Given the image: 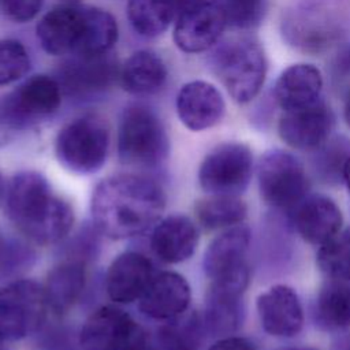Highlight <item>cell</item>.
Returning a JSON list of instances; mask_svg holds the SVG:
<instances>
[{
	"instance_id": "cell-5",
	"label": "cell",
	"mask_w": 350,
	"mask_h": 350,
	"mask_svg": "<svg viewBox=\"0 0 350 350\" xmlns=\"http://www.w3.org/2000/svg\"><path fill=\"white\" fill-rule=\"evenodd\" d=\"M122 164L139 170L159 168L170 153V138L159 113L149 105H127L119 119L116 138Z\"/></svg>"
},
{
	"instance_id": "cell-33",
	"label": "cell",
	"mask_w": 350,
	"mask_h": 350,
	"mask_svg": "<svg viewBox=\"0 0 350 350\" xmlns=\"http://www.w3.org/2000/svg\"><path fill=\"white\" fill-rule=\"evenodd\" d=\"M30 70L26 46L14 38L0 40V88L21 81Z\"/></svg>"
},
{
	"instance_id": "cell-24",
	"label": "cell",
	"mask_w": 350,
	"mask_h": 350,
	"mask_svg": "<svg viewBox=\"0 0 350 350\" xmlns=\"http://www.w3.org/2000/svg\"><path fill=\"white\" fill-rule=\"evenodd\" d=\"M323 89V77L317 67L297 63L287 67L278 78L273 89L275 100L286 111L306 108L317 103Z\"/></svg>"
},
{
	"instance_id": "cell-23",
	"label": "cell",
	"mask_w": 350,
	"mask_h": 350,
	"mask_svg": "<svg viewBox=\"0 0 350 350\" xmlns=\"http://www.w3.org/2000/svg\"><path fill=\"white\" fill-rule=\"evenodd\" d=\"M138 324L118 306L105 305L96 309L79 332L83 350H119Z\"/></svg>"
},
{
	"instance_id": "cell-34",
	"label": "cell",
	"mask_w": 350,
	"mask_h": 350,
	"mask_svg": "<svg viewBox=\"0 0 350 350\" xmlns=\"http://www.w3.org/2000/svg\"><path fill=\"white\" fill-rule=\"evenodd\" d=\"M227 26L250 29L257 26L267 11V0H219Z\"/></svg>"
},
{
	"instance_id": "cell-9",
	"label": "cell",
	"mask_w": 350,
	"mask_h": 350,
	"mask_svg": "<svg viewBox=\"0 0 350 350\" xmlns=\"http://www.w3.org/2000/svg\"><path fill=\"white\" fill-rule=\"evenodd\" d=\"M44 286L15 279L0 287V342H15L37 331L48 312Z\"/></svg>"
},
{
	"instance_id": "cell-43",
	"label": "cell",
	"mask_w": 350,
	"mask_h": 350,
	"mask_svg": "<svg viewBox=\"0 0 350 350\" xmlns=\"http://www.w3.org/2000/svg\"><path fill=\"white\" fill-rule=\"evenodd\" d=\"M0 350H3V349H1V346H0Z\"/></svg>"
},
{
	"instance_id": "cell-7",
	"label": "cell",
	"mask_w": 350,
	"mask_h": 350,
	"mask_svg": "<svg viewBox=\"0 0 350 350\" xmlns=\"http://www.w3.org/2000/svg\"><path fill=\"white\" fill-rule=\"evenodd\" d=\"M212 68L232 100L246 104L264 85L267 59L257 41L242 37L216 48L212 55Z\"/></svg>"
},
{
	"instance_id": "cell-1",
	"label": "cell",
	"mask_w": 350,
	"mask_h": 350,
	"mask_svg": "<svg viewBox=\"0 0 350 350\" xmlns=\"http://www.w3.org/2000/svg\"><path fill=\"white\" fill-rule=\"evenodd\" d=\"M165 201L163 187L145 175H111L93 190L92 223L100 234L111 239L133 238L161 219Z\"/></svg>"
},
{
	"instance_id": "cell-4",
	"label": "cell",
	"mask_w": 350,
	"mask_h": 350,
	"mask_svg": "<svg viewBox=\"0 0 350 350\" xmlns=\"http://www.w3.org/2000/svg\"><path fill=\"white\" fill-rule=\"evenodd\" d=\"M284 38L305 52H321L350 29V0H301L283 15Z\"/></svg>"
},
{
	"instance_id": "cell-36",
	"label": "cell",
	"mask_w": 350,
	"mask_h": 350,
	"mask_svg": "<svg viewBox=\"0 0 350 350\" xmlns=\"http://www.w3.org/2000/svg\"><path fill=\"white\" fill-rule=\"evenodd\" d=\"M208 350H256V346L247 338L228 335L219 338Z\"/></svg>"
},
{
	"instance_id": "cell-2",
	"label": "cell",
	"mask_w": 350,
	"mask_h": 350,
	"mask_svg": "<svg viewBox=\"0 0 350 350\" xmlns=\"http://www.w3.org/2000/svg\"><path fill=\"white\" fill-rule=\"evenodd\" d=\"M5 213L15 228L30 242L52 245L68 235L74 209L37 171L15 174L5 189Z\"/></svg>"
},
{
	"instance_id": "cell-20",
	"label": "cell",
	"mask_w": 350,
	"mask_h": 350,
	"mask_svg": "<svg viewBox=\"0 0 350 350\" xmlns=\"http://www.w3.org/2000/svg\"><path fill=\"white\" fill-rule=\"evenodd\" d=\"M154 276L152 261L139 252H123L109 265L105 288L111 301L131 304L138 301Z\"/></svg>"
},
{
	"instance_id": "cell-42",
	"label": "cell",
	"mask_w": 350,
	"mask_h": 350,
	"mask_svg": "<svg viewBox=\"0 0 350 350\" xmlns=\"http://www.w3.org/2000/svg\"><path fill=\"white\" fill-rule=\"evenodd\" d=\"M153 350H159V349H153Z\"/></svg>"
},
{
	"instance_id": "cell-6",
	"label": "cell",
	"mask_w": 350,
	"mask_h": 350,
	"mask_svg": "<svg viewBox=\"0 0 350 350\" xmlns=\"http://www.w3.org/2000/svg\"><path fill=\"white\" fill-rule=\"evenodd\" d=\"M111 134L107 120L88 113L64 124L55 138V156L67 171L92 175L100 171L109 153Z\"/></svg>"
},
{
	"instance_id": "cell-30",
	"label": "cell",
	"mask_w": 350,
	"mask_h": 350,
	"mask_svg": "<svg viewBox=\"0 0 350 350\" xmlns=\"http://www.w3.org/2000/svg\"><path fill=\"white\" fill-rule=\"evenodd\" d=\"M204 331L202 317L198 313H185L174 320L165 321L157 331L154 349L197 350Z\"/></svg>"
},
{
	"instance_id": "cell-3",
	"label": "cell",
	"mask_w": 350,
	"mask_h": 350,
	"mask_svg": "<svg viewBox=\"0 0 350 350\" xmlns=\"http://www.w3.org/2000/svg\"><path fill=\"white\" fill-rule=\"evenodd\" d=\"M41 48L52 56L108 53L119 37L116 19L108 11L67 1L51 8L37 23Z\"/></svg>"
},
{
	"instance_id": "cell-31",
	"label": "cell",
	"mask_w": 350,
	"mask_h": 350,
	"mask_svg": "<svg viewBox=\"0 0 350 350\" xmlns=\"http://www.w3.org/2000/svg\"><path fill=\"white\" fill-rule=\"evenodd\" d=\"M317 265L327 278H350V227L319 246Z\"/></svg>"
},
{
	"instance_id": "cell-14",
	"label": "cell",
	"mask_w": 350,
	"mask_h": 350,
	"mask_svg": "<svg viewBox=\"0 0 350 350\" xmlns=\"http://www.w3.org/2000/svg\"><path fill=\"white\" fill-rule=\"evenodd\" d=\"M226 26L219 1L211 0L176 16L174 42L186 53H200L219 41Z\"/></svg>"
},
{
	"instance_id": "cell-18",
	"label": "cell",
	"mask_w": 350,
	"mask_h": 350,
	"mask_svg": "<svg viewBox=\"0 0 350 350\" xmlns=\"http://www.w3.org/2000/svg\"><path fill=\"white\" fill-rule=\"evenodd\" d=\"M176 115L182 124L191 131H202L217 124L226 111L220 90L206 81L185 83L175 100Z\"/></svg>"
},
{
	"instance_id": "cell-15",
	"label": "cell",
	"mask_w": 350,
	"mask_h": 350,
	"mask_svg": "<svg viewBox=\"0 0 350 350\" xmlns=\"http://www.w3.org/2000/svg\"><path fill=\"white\" fill-rule=\"evenodd\" d=\"M334 127L331 108L319 100L306 108L286 111L279 119L278 133L284 144L299 150L320 148Z\"/></svg>"
},
{
	"instance_id": "cell-21",
	"label": "cell",
	"mask_w": 350,
	"mask_h": 350,
	"mask_svg": "<svg viewBox=\"0 0 350 350\" xmlns=\"http://www.w3.org/2000/svg\"><path fill=\"white\" fill-rule=\"evenodd\" d=\"M293 221L295 230L306 242L321 246L340 231L343 216L332 198L321 194H308L293 208Z\"/></svg>"
},
{
	"instance_id": "cell-37",
	"label": "cell",
	"mask_w": 350,
	"mask_h": 350,
	"mask_svg": "<svg viewBox=\"0 0 350 350\" xmlns=\"http://www.w3.org/2000/svg\"><path fill=\"white\" fill-rule=\"evenodd\" d=\"M208 1H211V0H175L178 15L182 12H186L189 10H193L196 7H200Z\"/></svg>"
},
{
	"instance_id": "cell-12",
	"label": "cell",
	"mask_w": 350,
	"mask_h": 350,
	"mask_svg": "<svg viewBox=\"0 0 350 350\" xmlns=\"http://www.w3.org/2000/svg\"><path fill=\"white\" fill-rule=\"evenodd\" d=\"M120 67L111 52L71 56L59 64L56 81L63 96L85 101L105 94L119 79Z\"/></svg>"
},
{
	"instance_id": "cell-29",
	"label": "cell",
	"mask_w": 350,
	"mask_h": 350,
	"mask_svg": "<svg viewBox=\"0 0 350 350\" xmlns=\"http://www.w3.org/2000/svg\"><path fill=\"white\" fill-rule=\"evenodd\" d=\"M194 212L205 230H221L242 224L247 215V206L238 196L209 194L197 201Z\"/></svg>"
},
{
	"instance_id": "cell-32",
	"label": "cell",
	"mask_w": 350,
	"mask_h": 350,
	"mask_svg": "<svg viewBox=\"0 0 350 350\" xmlns=\"http://www.w3.org/2000/svg\"><path fill=\"white\" fill-rule=\"evenodd\" d=\"M36 258V252L27 242L0 231V279L18 278Z\"/></svg>"
},
{
	"instance_id": "cell-38",
	"label": "cell",
	"mask_w": 350,
	"mask_h": 350,
	"mask_svg": "<svg viewBox=\"0 0 350 350\" xmlns=\"http://www.w3.org/2000/svg\"><path fill=\"white\" fill-rule=\"evenodd\" d=\"M342 178H343V180H345V183H346V187H347V190H349V193H350V156L347 157V160H346V163H345V165H343Z\"/></svg>"
},
{
	"instance_id": "cell-22",
	"label": "cell",
	"mask_w": 350,
	"mask_h": 350,
	"mask_svg": "<svg viewBox=\"0 0 350 350\" xmlns=\"http://www.w3.org/2000/svg\"><path fill=\"white\" fill-rule=\"evenodd\" d=\"M200 232L196 223L186 215L175 213L160 219L150 234V249L167 264L189 260L197 250Z\"/></svg>"
},
{
	"instance_id": "cell-17",
	"label": "cell",
	"mask_w": 350,
	"mask_h": 350,
	"mask_svg": "<svg viewBox=\"0 0 350 350\" xmlns=\"http://www.w3.org/2000/svg\"><path fill=\"white\" fill-rule=\"evenodd\" d=\"M191 290L189 282L176 272H161L154 275L146 290L138 299L142 314L157 321H170L189 309Z\"/></svg>"
},
{
	"instance_id": "cell-13",
	"label": "cell",
	"mask_w": 350,
	"mask_h": 350,
	"mask_svg": "<svg viewBox=\"0 0 350 350\" xmlns=\"http://www.w3.org/2000/svg\"><path fill=\"white\" fill-rule=\"evenodd\" d=\"M250 275L212 282L202 314L204 328L212 336H228L238 331L243 321V293Z\"/></svg>"
},
{
	"instance_id": "cell-8",
	"label": "cell",
	"mask_w": 350,
	"mask_h": 350,
	"mask_svg": "<svg viewBox=\"0 0 350 350\" xmlns=\"http://www.w3.org/2000/svg\"><path fill=\"white\" fill-rule=\"evenodd\" d=\"M62 89L55 77L33 75L0 100V131L30 130L49 119L62 104Z\"/></svg>"
},
{
	"instance_id": "cell-11",
	"label": "cell",
	"mask_w": 350,
	"mask_h": 350,
	"mask_svg": "<svg viewBox=\"0 0 350 350\" xmlns=\"http://www.w3.org/2000/svg\"><path fill=\"white\" fill-rule=\"evenodd\" d=\"M253 175V153L241 142H226L213 148L198 168L200 187L212 196H239Z\"/></svg>"
},
{
	"instance_id": "cell-10",
	"label": "cell",
	"mask_w": 350,
	"mask_h": 350,
	"mask_svg": "<svg viewBox=\"0 0 350 350\" xmlns=\"http://www.w3.org/2000/svg\"><path fill=\"white\" fill-rule=\"evenodd\" d=\"M257 180L261 198L280 209H293L310 189L302 163L293 153L282 149H272L261 156Z\"/></svg>"
},
{
	"instance_id": "cell-16",
	"label": "cell",
	"mask_w": 350,
	"mask_h": 350,
	"mask_svg": "<svg viewBox=\"0 0 350 350\" xmlns=\"http://www.w3.org/2000/svg\"><path fill=\"white\" fill-rule=\"evenodd\" d=\"M256 309L262 329L276 338H293L304 327V309L295 290L275 284L256 299Z\"/></svg>"
},
{
	"instance_id": "cell-25",
	"label": "cell",
	"mask_w": 350,
	"mask_h": 350,
	"mask_svg": "<svg viewBox=\"0 0 350 350\" xmlns=\"http://www.w3.org/2000/svg\"><path fill=\"white\" fill-rule=\"evenodd\" d=\"M86 284L85 261L68 258L53 267L44 284L48 309L56 314L67 313L79 299Z\"/></svg>"
},
{
	"instance_id": "cell-19",
	"label": "cell",
	"mask_w": 350,
	"mask_h": 350,
	"mask_svg": "<svg viewBox=\"0 0 350 350\" xmlns=\"http://www.w3.org/2000/svg\"><path fill=\"white\" fill-rule=\"evenodd\" d=\"M250 239V228L245 224L226 228L205 249L202 258L205 275L215 282L250 271L246 262Z\"/></svg>"
},
{
	"instance_id": "cell-27",
	"label": "cell",
	"mask_w": 350,
	"mask_h": 350,
	"mask_svg": "<svg viewBox=\"0 0 350 350\" xmlns=\"http://www.w3.org/2000/svg\"><path fill=\"white\" fill-rule=\"evenodd\" d=\"M314 317L325 329L350 325V278H327L316 298Z\"/></svg>"
},
{
	"instance_id": "cell-26",
	"label": "cell",
	"mask_w": 350,
	"mask_h": 350,
	"mask_svg": "<svg viewBox=\"0 0 350 350\" xmlns=\"http://www.w3.org/2000/svg\"><path fill=\"white\" fill-rule=\"evenodd\" d=\"M168 78L164 60L153 51L134 52L120 67L119 82L122 88L134 96H150L159 93Z\"/></svg>"
},
{
	"instance_id": "cell-40",
	"label": "cell",
	"mask_w": 350,
	"mask_h": 350,
	"mask_svg": "<svg viewBox=\"0 0 350 350\" xmlns=\"http://www.w3.org/2000/svg\"><path fill=\"white\" fill-rule=\"evenodd\" d=\"M280 350H316L313 347H306V346H291V347H284Z\"/></svg>"
},
{
	"instance_id": "cell-39",
	"label": "cell",
	"mask_w": 350,
	"mask_h": 350,
	"mask_svg": "<svg viewBox=\"0 0 350 350\" xmlns=\"http://www.w3.org/2000/svg\"><path fill=\"white\" fill-rule=\"evenodd\" d=\"M345 120H346L347 126L350 127V97H349V100L346 103V107H345Z\"/></svg>"
},
{
	"instance_id": "cell-41",
	"label": "cell",
	"mask_w": 350,
	"mask_h": 350,
	"mask_svg": "<svg viewBox=\"0 0 350 350\" xmlns=\"http://www.w3.org/2000/svg\"><path fill=\"white\" fill-rule=\"evenodd\" d=\"M3 191H4V185H3V178H1V174H0V200L3 197Z\"/></svg>"
},
{
	"instance_id": "cell-35",
	"label": "cell",
	"mask_w": 350,
	"mask_h": 350,
	"mask_svg": "<svg viewBox=\"0 0 350 350\" xmlns=\"http://www.w3.org/2000/svg\"><path fill=\"white\" fill-rule=\"evenodd\" d=\"M44 0H0V10L4 16L16 23L33 21L42 10Z\"/></svg>"
},
{
	"instance_id": "cell-28",
	"label": "cell",
	"mask_w": 350,
	"mask_h": 350,
	"mask_svg": "<svg viewBox=\"0 0 350 350\" xmlns=\"http://www.w3.org/2000/svg\"><path fill=\"white\" fill-rule=\"evenodd\" d=\"M175 0H129L127 18L133 30L146 38L159 37L176 19Z\"/></svg>"
}]
</instances>
